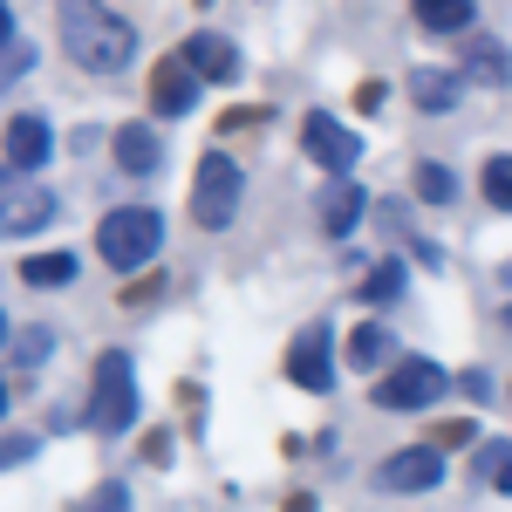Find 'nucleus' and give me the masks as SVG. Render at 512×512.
<instances>
[{
	"instance_id": "obj_19",
	"label": "nucleus",
	"mask_w": 512,
	"mask_h": 512,
	"mask_svg": "<svg viewBox=\"0 0 512 512\" xmlns=\"http://www.w3.org/2000/svg\"><path fill=\"white\" fill-rule=\"evenodd\" d=\"M396 294H403V260H376V267L362 274V301H369V308H390Z\"/></svg>"
},
{
	"instance_id": "obj_6",
	"label": "nucleus",
	"mask_w": 512,
	"mask_h": 512,
	"mask_svg": "<svg viewBox=\"0 0 512 512\" xmlns=\"http://www.w3.org/2000/svg\"><path fill=\"white\" fill-rule=\"evenodd\" d=\"M444 390H451V376L437 362H424V355H410V362H396L390 376L376 383V403L383 410H431Z\"/></svg>"
},
{
	"instance_id": "obj_11",
	"label": "nucleus",
	"mask_w": 512,
	"mask_h": 512,
	"mask_svg": "<svg viewBox=\"0 0 512 512\" xmlns=\"http://www.w3.org/2000/svg\"><path fill=\"white\" fill-rule=\"evenodd\" d=\"M192 103H198V76L185 69V55L158 62V69H151V110H158V117H185Z\"/></svg>"
},
{
	"instance_id": "obj_5",
	"label": "nucleus",
	"mask_w": 512,
	"mask_h": 512,
	"mask_svg": "<svg viewBox=\"0 0 512 512\" xmlns=\"http://www.w3.org/2000/svg\"><path fill=\"white\" fill-rule=\"evenodd\" d=\"M48 219H55V192H48V185H35V171L0 164V239L41 233Z\"/></svg>"
},
{
	"instance_id": "obj_12",
	"label": "nucleus",
	"mask_w": 512,
	"mask_h": 512,
	"mask_svg": "<svg viewBox=\"0 0 512 512\" xmlns=\"http://www.w3.org/2000/svg\"><path fill=\"white\" fill-rule=\"evenodd\" d=\"M185 69H192L198 82H233L239 76V48L226 35H205V28H198V35L185 41Z\"/></svg>"
},
{
	"instance_id": "obj_25",
	"label": "nucleus",
	"mask_w": 512,
	"mask_h": 512,
	"mask_svg": "<svg viewBox=\"0 0 512 512\" xmlns=\"http://www.w3.org/2000/svg\"><path fill=\"white\" fill-rule=\"evenodd\" d=\"M35 451H41L35 431H7V437H0V472H14V465H21V458H35Z\"/></svg>"
},
{
	"instance_id": "obj_2",
	"label": "nucleus",
	"mask_w": 512,
	"mask_h": 512,
	"mask_svg": "<svg viewBox=\"0 0 512 512\" xmlns=\"http://www.w3.org/2000/svg\"><path fill=\"white\" fill-rule=\"evenodd\" d=\"M89 424L103 437H123L137 424V369H130V349L96 355V369H89Z\"/></svg>"
},
{
	"instance_id": "obj_22",
	"label": "nucleus",
	"mask_w": 512,
	"mask_h": 512,
	"mask_svg": "<svg viewBox=\"0 0 512 512\" xmlns=\"http://www.w3.org/2000/svg\"><path fill=\"white\" fill-rule=\"evenodd\" d=\"M417 198H431V205H451V198H458V178H451L444 164H417Z\"/></svg>"
},
{
	"instance_id": "obj_28",
	"label": "nucleus",
	"mask_w": 512,
	"mask_h": 512,
	"mask_svg": "<svg viewBox=\"0 0 512 512\" xmlns=\"http://www.w3.org/2000/svg\"><path fill=\"white\" fill-rule=\"evenodd\" d=\"M14 41V21H7V0H0V48Z\"/></svg>"
},
{
	"instance_id": "obj_7",
	"label": "nucleus",
	"mask_w": 512,
	"mask_h": 512,
	"mask_svg": "<svg viewBox=\"0 0 512 512\" xmlns=\"http://www.w3.org/2000/svg\"><path fill=\"white\" fill-rule=\"evenodd\" d=\"M301 144H308V158L328 164L335 178H342V171H349V164L362 158V137H355V130H349L342 117H321V110H315L308 123H301Z\"/></svg>"
},
{
	"instance_id": "obj_10",
	"label": "nucleus",
	"mask_w": 512,
	"mask_h": 512,
	"mask_svg": "<svg viewBox=\"0 0 512 512\" xmlns=\"http://www.w3.org/2000/svg\"><path fill=\"white\" fill-rule=\"evenodd\" d=\"M48 151H55V130L41 117H14L0 130V164H14V171H41Z\"/></svg>"
},
{
	"instance_id": "obj_15",
	"label": "nucleus",
	"mask_w": 512,
	"mask_h": 512,
	"mask_svg": "<svg viewBox=\"0 0 512 512\" xmlns=\"http://www.w3.org/2000/svg\"><path fill=\"white\" fill-rule=\"evenodd\" d=\"M410 14H417V28H431V35H465V28H472V0H410Z\"/></svg>"
},
{
	"instance_id": "obj_29",
	"label": "nucleus",
	"mask_w": 512,
	"mask_h": 512,
	"mask_svg": "<svg viewBox=\"0 0 512 512\" xmlns=\"http://www.w3.org/2000/svg\"><path fill=\"white\" fill-rule=\"evenodd\" d=\"M0 417H7V383H0Z\"/></svg>"
},
{
	"instance_id": "obj_20",
	"label": "nucleus",
	"mask_w": 512,
	"mask_h": 512,
	"mask_svg": "<svg viewBox=\"0 0 512 512\" xmlns=\"http://www.w3.org/2000/svg\"><path fill=\"white\" fill-rule=\"evenodd\" d=\"M48 355H55V335H48V328H14V362H21V369H41V362H48Z\"/></svg>"
},
{
	"instance_id": "obj_32",
	"label": "nucleus",
	"mask_w": 512,
	"mask_h": 512,
	"mask_svg": "<svg viewBox=\"0 0 512 512\" xmlns=\"http://www.w3.org/2000/svg\"><path fill=\"white\" fill-rule=\"evenodd\" d=\"M506 328H512V308H506Z\"/></svg>"
},
{
	"instance_id": "obj_30",
	"label": "nucleus",
	"mask_w": 512,
	"mask_h": 512,
	"mask_svg": "<svg viewBox=\"0 0 512 512\" xmlns=\"http://www.w3.org/2000/svg\"><path fill=\"white\" fill-rule=\"evenodd\" d=\"M0 342H14V335H7V315H0Z\"/></svg>"
},
{
	"instance_id": "obj_26",
	"label": "nucleus",
	"mask_w": 512,
	"mask_h": 512,
	"mask_svg": "<svg viewBox=\"0 0 512 512\" xmlns=\"http://www.w3.org/2000/svg\"><path fill=\"white\" fill-rule=\"evenodd\" d=\"M472 76L478 82H506V55L492 41H472Z\"/></svg>"
},
{
	"instance_id": "obj_14",
	"label": "nucleus",
	"mask_w": 512,
	"mask_h": 512,
	"mask_svg": "<svg viewBox=\"0 0 512 512\" xmlns=\"http://www.w3.org/2000/svg\"><path fill=\"white\" fill-rule=\"evenodd\" d=\"M117 164L130 171V178H151V171L164 164L158 130H151V123H123V130H117Z\"/></svg>"
},
{
	"instance_id": "obj_9",
	"label": "nucleus",
	"mask_w": 512,
	"mask_h": 512,
	"mask_svg": "<svg viewBox=\"0 0 512 512\" xmlns=\"http://www.w3.org/2000/svg\"><path fill=\"white\" fill-rule=\"evenodd\" d=\"M437 478H444V458H437L431 444H410V451H396L376 465V485L383 492H431Z\"/></svg>"
},
{
	"instance_id": "obj_1",
	"label": "nucleus",
	"mask_w": 512,
	"mask_h": 512,
	"mask_svg": "<svg viewBox=\"0 0 512 512\" xmlns=\"http://www.w3.org/2000/svg\"><path fill=\"white\" fill-rule=\"evenodd\" d=\"M55 21H62V48H69L76 69H89V76H117V69H130L137 28L123 21L117 7H103V0H55Z\"/></svg>"
},
{
	"instance_id": "obj_24",
	"label": "nucleus",
	"mask_w": 512,
	"mask_h": 512,
	"mask_svg": "<svg viewBox=\"0 0 512 512\" xmlns=\"http://www.w3.org/2000/svg\"><path fill=\"white\" fill-rule=\"evenodd\" d=\"M28 69H35V48H28V41H7V48H0V96L28 76Z\"/></svg>"
},
{
	"instance_id": "obj_16",
	"label": "nucleus",
	"mask_w": 512,
	"mask_h": 512,
	"mask_svg": "<svg viewBox=\"0 0 512 512\" xmlns=\"http://www.w3.org/2000/svg\"><path fill=\"white\" fill-rule=\"evenodd\" d=\"M390 355H396V342H390V328H376V321H362L349 335V369H390Z\"/></svg>"
},
{
	"instance_id": "obj_13",
	"label": "nucleus",
	"mask_w": 512,
	"mask_h": 512,
	"mask_svg": "<svg viewBox=\"0 0 512 512\" xmlns=\"http://www.w3.org/2000/svg\"><path fill=\"white\" fill-rule=\"evenodd\" d=\"M362 185H349V178H335V185H321V233L328 239H349L355 219H362Z\"/></svg>"
},
{
	"instance_id": "obj_23",
	"label": "nucleus",
	"mask_w": 512,
	"mask_h": 512,
	"mask_svg": "<svg viewBox=\"0 0 512 512\" xmlns=\"http://www.w3.org/2000/svg\"><path fill=\"white\" fill-rule=\"evenodd\" d=\"M478 185H485V198H492L499 212H512V158H492L478 171Z\"/></svg>"
},
{
	"instance_id": "obj_21",
	"label": "nucleus",
	"mask_w": 512,
	"mask_h": 512,
	"mask_svg": "<svg viewBox=\"0 0 512 512\" xmlns=\"http://www.w3.org/2000/svg\"><path fill=\"white\" fill-rule=\"evenodd\" d=\"M478 472H485V485H499V492H512V444H506V437L478 451Z\"/></svg>"
},
{
	"instance_id": "obj_17",
	"label": "nucleus",
	"mask_w": 512,
	"mask_h": 512,
	"mask_svg": "<svg viewBox=\"0 0 512 512\" xmlns=\"http://www.w3.org/2000/svg\"><path fill=\"white\" fill-rule=\"evenodd\" d=\"M410 96H417V110H451L458 103V76L451 69H417L410 76Z\"/></svg>"
},
{
	"instance_id": "obj_8",
	"label": "nucleus",
	"mask_w": 512,
	"mask_h": 512,
	"mask_svg": "<svg viewBox=\"0 0 512 512\" xmlns=\"http://www.w3.org/2000/svg\"><path fill=\"white\" fill-rule=\"evenodd\" d=\"M287 376H294L301 390H315V396L335 383V355H328V328H321V321L287 342Z\"/></svg>"
},
{
	"instance_id": "obj_3",
	"label": "nucleus",
	"mask_w": 512,
	"mask_h": 512,
	"mask_svg": "<svg viewBox=\"0 0 512 512\" xmlns=\"http://www.w3.org/2000/svg\"><path fill=\"white\" fill-rule=\"evenodd\" d=\"M164 246V219L151 205H117L103 226H96V253L117 267V274H137V267H151Z\"/></svg>"
},
{
	"instance_id": "obj_18",
	"label": "nucleus",
	"mask_w": 512,
	"mask_h": 512,
	"mask_svg": "<svg viewBox=\"0 0 512 512\" xmlns=\"http://www.w3.org/2000/svg\"><path fill=\"white\" fill-rule=\"evenodd\" d=\"M21 280L28 287H69L76 280V253H28L21 260Z\"/></svg>"
},
{
	"instance_id": "obj_27",
	"label": "nucleus",
	"mask_w": 512,
	"mask_h": 512,
	"mask_svg": "<svg viewBox=\"0 0 512 512\" xmlns=\"http://www.w3.org/2000/svg\"><path fill=\"white\" fill-rule=\"evenodd\" d=\"M82 512H130V492H123V485H96Z\"/></svg>"
},
{
	"instance_id": "obj_4",
	"label": "nucleus",
	"mask_w": 512,
	"mask_h": 512,
	"mask_svg": "<svg viewBox=\"0 0 512 512\" xmlns=\"http://www.w3.org/2000/svg\"><path fill=\"white\" fill-rule=\"evenodd\" d=\"M239 212V164L226 151H205L192 171V219L205 233H219V226H233Z\"/></svg>"
},
{
	"instance_id": "obj_31",
	"label": "nucleus",
	"mask_w": 512,
	"mask_h": 512,
	"mask_svg": "<svg viewBox=\"0 0 512 512\" xmlns=\"http://www.w3.org/2000/svg\"><path fill=\"white\" fill-rule=\"evenodd\" d=\"M506 287H512V260H506Z\"/></svg>"
}]
</instances>
